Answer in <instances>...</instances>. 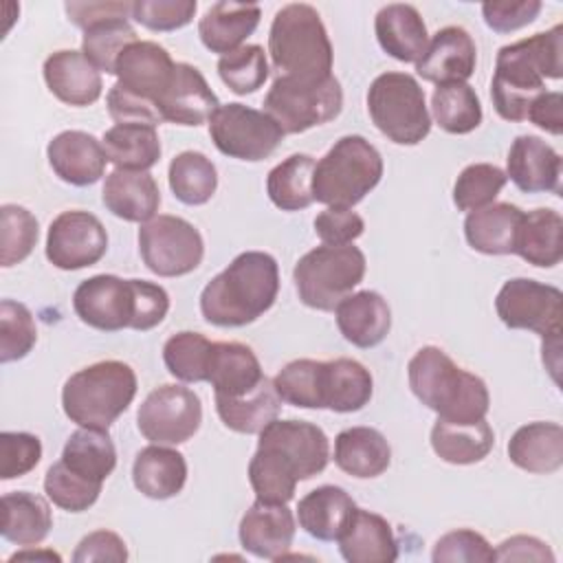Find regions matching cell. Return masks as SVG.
<instances>
[{"mask_svg": "<svg viewBox=\"0 0 563 563\" xmlns=\"http://www.w3.org/2000/svg\"><path fill=\"white\" fill-rule=\"evenodd\" d=\"M37 341V328L31 310L13 299L0 301V361L24 358Z\"/></svg>", "mask_w": 563, "mask_h": 563, "instance_id": "cell-51", "label": "cell"}, {"mask_svg": "<svg viewBox=\"0 0 563 563\" xmlns=\"http://www.w3.org/2000/svg\"><path fill=\"white\" fill-rule=\"evenodd\" d=\"M343 90L332 75L323 81H299L277 77L264 97V112L282 128L284 134H301L339 117Z\"/></svg>", "mask_w": 563, "mask_h": 563, "instance_id": "cell-10", "label": "cell"}, {"mask_svg": "<svg viewBox=\"0 0 563 563\" xmlns=\"http://www.w3.org/2000/svg\"><path fill=\"white\" fill-rule=\"evenodd\" d=\"M202 422V405L194 389L161 385L152 389L136 413L139 431L152 444H183Z\"/></svg>", "mask_w": 563, "mask_h": 563, "instance_id": "cell-14", "label": "cell"}, {"mask_svg": "<svg viewBox=\"0 0 563 563\" xmlns=\"http://www.w3.org/2000/svg\"><path fill=\"white\" fill-rule=\"evenodd\" d=\"M264 378L262 365L249 345L238 341L213 343L207 383H211L216 396H244Z\"/></svg>", "mask_w": 563, "mask_h": 563, "instance_id": "cell-30", "label": "cell"}, {"mask_svg": "<svg viewBox=\"0 0 563 563\" xmlns=\"http://www.w3.org/2000/svg\"><path fill=\"white\" fill-rule=\"evenodd\" d=\"M506 178L526 194L561 191V154L534 134H521L512 141L506 158Z\"/></svg>", "mask_w": 563, "mask_h": 563, "instance_id": "cell-21", "label": "cell"}, {"mask_svg": "<svg viewBox=\"0 0 563 563\" xmlns=\"http://www.w3.org/2000/svg\"><path fill=\"white\" fill-rule=\"evenodd\" d=\"M363 231H365V222L352 209L328 207L314 218V233L323 244H330V246L352 244Z\"/></svg>", "mask_w": 563, "mask_h": 563, "instance_id": "cell-57", "label": "cell"}, {"mask_svg": "<svg viewBox=\"0 0 563 563\" xmlns=\"http://www.w3.org/2000/svg\"><path fill=\"white\" fill-rule=\"evenodd\" d=\"M334 464L358 479L378 477L391 464V449L378 429L350 427L334 440Z\"/></svg>", "mask_w": 563, "mask_h": 563, "instance_id": "cell-32", "label": "cell"}, {"mask_svg": "<svg viewBox=\"0 0 563 563\" xmlns=\"http://www.w3.org/2000/svg\"><path fill=\"white\" fill-rule=\"evenodd\" d=\"M510 462L528 473L548 475L563 464V427L559 422H528L508 442Z\"/></svg>", "mask_w": 563, "mask_h": 563, "instance_id": "cell-33", "label": "cell"}, {"mask_svg": "<svg viewBox=\"0 0 563 563\" xmlns=\"http://www.w3.org/2000/svg\"><path fill=\"white\" fill-rule=\"evenodd\" d=\"M64 9L68 13V20L86 31L97 22L128 18L132 13V2H66Z\"/></svg>", "mask_w": 563, "mask_h": 563, "instance_id": "cell-60", "label": "cell"}, {"mask_svg": "<svg viewBox=\"0 0 563 563\" xmlns=\"http://www.w3.org/2000/svg\"><path fill=\"white\" fill-rule=\"evenodd\" d=\"M156 108L163 121L196 128L209 123L220 103L202 73L191 64L178 62L167 90L156 99Z\"/></svg>", "mask_w": 563, "mask_h": 563, "instance_id": "cell-17", "label": "cell"}, {"mask_svg": "<svg viewBox=\"0 0 563 563\" xmlns=\"http://www.w3.org/2000/svg\"><path fill=\"white\" fill-rule=\"evenodd\" d=\"M218 75L222 84L235 95H251L268 79L266 53L260 44L240 46L218 59Z\"/></svg>", "mask_w": 563, "mask_h": 563, "instance_id": "cell-48", "label": "cell"}, {"mask_svg": "<svg viewBox=\"0 0 563 563\" xmlns=\"http://www.w3.org/2000/svg\"><path fill=\"white\" fill-rule=\"evenodd\" d=\"M321 376H323V361L297 358L286 363L275 374L273 385L282 402H288L301 409H323Z\"/></svg>", "mask_w": 563, "mask_h": 563, "instance_id": "cell-47", "label": "cell"}, {"mask_svg": "<svg viewBox=\"0 0 563 563\" xmlns=\"http://www.w3.org/2000/svg\"><path fill=\"white\" fill-rule=\"evenodd\" d=\"M24 559H46V561H59L62 556L59 554H55L53 550H31V548H26V550H22V552H15L9 561L13 563V561H24Z\"/></svg>", "mask_w": 563, "mask_h": 563, "instance_id": "cell-63", "label": "cell"}, {"mask_svg": "<svg viewBox=\"0 0 563 563\" xmlns=\"http://www.w3.org/2000/svg\"><path fill=\"white\" fill-rule=\"evenodd\" d=\"M317 161L310 154H292L268 172L266 194L282 211H301L312 205V174Z\"/></svg>", "mask_w": 563, "mask_h": 563, "instance_id": "cell-42", "label": "cell"}, {"mask_svg": "<svg viewBox=\"0 0 563 563\" xmlns=\"http://www.w3.org/2000/svg\"><path fill=\"white\" fill-rule=\"evenodd\" d=\"M268 55L277 77L323 81L332 77V44L314 7L290 2L282 7L268 31Z\"/></svg>", "mask_w": 563, "mask_h": 563, "instance_id": "cell-5", "label": "cell"}, {"mask_svg": "<svg viewBox=\"0 0 563 563\" xmlns=\"http://www.w3.org/2000/svg\"><path fill=\"white\" fill-rule=\"evenodd\" d=\"M282 398L271 378H264L244 396H216V411L227 429L235 433H260L279 416Z\"/></svg>", "mask_w": 563, "mask_h": 563, "instance_id": "cell-40", "label": "cell"}, {"mask_svg": "<svg viewBox=\"0 0 563 563\" xmlns=\"http://www.w3.org/2000/svg\"><path fill=\"white\" fill-rule=\"evenodd\" d=\"M334 317L343 339L363 350L383 343L391 328V310L376 290L347 295L334 308Z\"/></svg>", "mask_w": 563, "mask_h": 563, "instance_id": "cell-24", "label": "cell"}, {"mask_svg": "<svg viewBox=\"0 0 563 563\" xmlns=\"http://www.w3.org/2000/svg\"><path fill=\"white\" fill-rule=\"evenodd\" d=\"M383 178V156L363 136H341L314 165L312 198L328 207L352 209Z\"/></svg>", "mask_w": 563, "mask_h": 563, "instance_id": "cell-7", "label": "cell"}, {"mask_svg": "<svg viewBox=\"0 0 563 563\" xmlns=\"http://www.w3.org/2000/svg\"><path fill=\"white\" fill-rule=\"evenodd\" d=\"M295 517L286 504L255 501L240 521V543L257 559L279 561L295 539Z\"/></svg>", "mask_w": 563, "mask_h": 563, "instance_id": "cell-20", "label": "cell"}, {"mask_svg": "<svg viewBox=\"0 0 563 563\" xmlns=\"http://www.w3.org/2000/svg\"><path fill=\"white\" fill-rule=\"evenodd\" d=\"M262 18L257 4L240 2H216L198 22V35L205 48L220 57L240 48L242 42L253 35Z\"/></svg>", "mask_w": 563, "mask_h": 563, "instance_id": "cell-31", "label": "cell"}, {"mask_svg": "<svg viewBox=\"0 0 563 563\" xmlns=\"http://www.w3.org/2000/svg\"><path fill=\"white\" fill-rule=\"evenodd\" d=\"M339 552L350 563H394L398 559V543L385 517L354 508L343 528Z\"/></svg>", "mask_w": 563, "mask_h": 563, "instance_id": "cell-27", "label": "cell"}, {"mask_svg": "<svg viewBox=\"0 0 563 563\" xmlns=\"http://www.w3.org/2000/svg\"><path fill=\"white\" fill-rule=\"evenodd\" d=\"M196 0H136L132 18L150 31H176L194 20Z\"/></svg>", "mask_w": 563, "mask_h": 563, "instance_id": "cell-53", "label": "cell"}, {"mask_svg": "<svg viewBox=\"0 0 563 563\" xmlns=\"http://www.w3.org/2000/svg\"><path fill=\"white\" fill-rule=\"evenodd\" d=\"M213 341L200 332L183 330L172 334L163 345L167 372L183 383H202L209 376Z\"/></svg>", "mask_w": 563, "mask_h": 563, "instance_id": "cell-45", "label": "cell"}, {"mask_svg": "<svg viewBox=\"0 0 563 563\" xmlns=\"http://www.w3.org/2000/svg\"><path fill=\"white\" fill-rule=\"evenodd\" d=\"M407 378L413 396L435 411L440 420L471 424L488 413L490 394L486 383L455 365L453 358L435 345H424L411 356Z\"/></svg>", "mask_w": 563, "mask_h": 563, "instance_id": "cell-4", "label": "cell"}, {"mask_svg": "<svg viewBox=\"0 0 563 563\" xmlns=\"http://www.w3.org/2000/svg\"><path fill=\"white\" fill-rule=\"evenodd\" d=\"M515 253L532 266L552 268L563 257V218L554 209H534L523 213Z\"/></svg>", "mask_w": 563, "mask_h": 563, "instance_id": "cell-35", "label": "cell"}, {"mask_svg": "<svg viewBox=\"0 0 563 563\" xmlns=\"http://www.w3.org/2000/svg\"><path fill=\"white\" fill-rule=\"evenodd\" d=\"M106 103H108L110 117L117 123H145V125H154V128L163 123V117L154 101L139 97L119 84H114L108 90Z\"/></svg>", "mask_w": 563, "mask_h": 563, "instance_id": "cell-58", "label": "cell"}, {"mask_svg": "<svg viewBox=\"0 0 563 563\" xmlns=\"http://www.w3.org/2000/svg\"><path fill=\"white\" fill-rule=\"evenodd\" d=\"M526 119L537 128L559 136L563 132V95L556 90L541 92L528 108Z\"/></svg>", "mask_w": 563, "mask_h": 563, "instance_id": "cell-61", "label": "cell"}, {"mask_svg": "<svg viewBox=\"0 0 563 563\" xmlns=\"http://www.w3.org/2000/svg\"><path fill=\"white\" fill-rule=\"evenodd\" d=\"M523 211L510 202H490L471 211L464 220V238L468 246L484 255L515 253V238Z\"/></svg>", "mask_w": 563, "mask_h": 563, "instance_id": "cell-29", "label": "cell"}, {"mask_svg": "<svg viewBox=\"0 0 563 563\" xmlns=\"http://www.w3.org/2000/svg\"><path fill=\"white\" fill-rule=\"evenodd\" d=\"M356 504L341 486H319L297 504V519L303 532L319 541H336L347 526Z\"/></svg>", "mask_w": 563, "mask_h": 563, "instance_id": "cell-34", "label": "cell"}, {"mask_svg": "<svg viewBox=\"0 0 563 563\" xmlns=\"http://www.w3.org/2000/svg\"><path fill=\"white\" fill-rule=\"evenodd\" d=\"M44 81L48 90L64 103L84 108L101 97L103 84L99 70L81 51H55L44 62Z\"/></svg>", "mask_w": 563, "mask_h": 563, "instance_id": "cell-23", "label": "cell"}, {"mask_svg": "<svg viewBox=\"0 0 563 563\" xmlns=\"http://www.w3.org/2000/svg\"><path fill=\"white\" fill-rule=\"evenodd\" d=\"M374 391V380L369 369L354 358L323 361L321 396L323 409L336 413H352L363 409Z\"/></svg>", "mask_w": 563, "mask_h": 563, "instance_id": "cell-36", "label": "cell"}, {"mask_svg": "<svg viewBox=\"0 0 563 563\" xmlns=\"http://www.w3.org/2000/svg\"><path fill=\"white\" fill-rule=\"evenodd\" d=\"M37 218L26 207H0V264L4 268L24 262L37 244Z\"/></svg>", "mask_w": 563, "mask_h": 563, "instance_id": "cell-49", "label": "cell"}, {"mask_svg": "<svg viewBox=\"0 0 563 563\" xmlns=\"http://www.w3.org/2000/svg\"><path fill=\"white\" fill-rule=\"evenodd\" d=\"M139 253L154 275L180 277L200 266L205 242L191 222L163 213L141 224Z\"/></svg>", "mask_w": 563, "mask_h": 563, "instance_id": "cell-11", "label": "cell"}, {"mask_svg": "<svg viewBox=\"0 0 563 563\" xmlns=\"http://www.w3.org/2000/svg\"><path fill=\"white\" fill-rule=\"evenodd\" d=\"M73 310L81 323L119 332L132 328L136 319V279H121L117 275H95L84 279L73 295Z\"/></svg>", "mask_w": 563, "mask_h": 563, "instance_id": "cell-15", "label": "cell"}, {"mask_svg": "<svg viewBox=\"0 0 563 563\" xmlns=\"http://www.w3.org/2000/svg\"><path fill=\"white\" fill-rule=\"evenodd\" d=\"M477 62V48L473 37L462 26H444L440 29L424 55L416 62V73L435 86L466 81Z\"/></svg>", "mask_w": 563, "mask_h": 563, "instance_id": "cell-19", "label": "cell"}, {"mask_svg": "<svg viewBox=\"0 0 563 563\" xmlns=\"http://www.w3.org/2000/svg\"><path fill=\"white\" fill-rule=\"evenodd\" d=\"M106 227L90 211H62L48 227L46 260L62 271H79L92 266L106 255Z\"/></svg>", "mask_w": 563, "mask_h": 563, "instance_id": "cell-16", "label": "cell"}, {"mask_svg": "<svg viewBox=\"0 0 563 563\" xmlns=\"http://www.w3.org/2000/svg\"><path fill=\"white\" fill-rule=\"evenodd\" d=\"M563 75V24L499 48L490 99L506 121H523L530 103L545 92V79Z\"/></svg>", "mask_w": 563, "mask_h": 563, "instance_id": "cell-2", "label": "cell"}, {"mask_svg": "<svg viewBox=\"0 0 563 563\" xmlns=\"http://www.w3.org/2000/svg\"><path fill=\"white\" fill-rule=\"evenodd\" d=\"M374 31L380 48L405 64H416L429 46L427 24L413 4H385L376 13Z\"/></svg>", "mask_w": 563, "mask_h": 563, "instance_id": "cell-26", "label": "cell"}, {"mask_svg": "<svg viewBox=\"0 0 563 563\" xmlns=\"http://www.w3.org/2000/svg\"><path fill=\"white\" fill-rule=\"evenodd\" d=\"M132 482L150 499L176 497L187 482L185 455L167 444H150L134 457Z\"/></svg>", "mask_w": 563, "mask_h": 563, "instance_id": "cell-28", "label": "cell"}, {"mask_svg": "<svg viewBox=\"0 0 563 563\" xmlns=\"http://www.w3.org/2000/svg\"><path fill=\"white\" fill-rule=\"evenodd\" d=\"M330 442L321 427L306 420H273L260 431L257 451L249 462V482L260 501L288 504L297 482L323 473Z\"/></svg>", "mask_w": 563, "mask_h": 563, "instance_id": "cell-1", "label": "cell"}, {"mask_svg": "<svg viewBox=\"0 0 563 563\" xmlns=\"http://www.w3.org/2000/svg\"><path fill=\"white\" fill-rule=\"evenodd\" d=\"M167 178L174 196L189 207L209 202L218 187L216 165L202 152L194 150H185L172 158Z\"/></svg>", "mask_w": 563, "mask_h": 563, "instance_id": "cell-43", "label": "cell"}, {"mask_svg": "<svg viewBox=\"0 0 563 563\" xmlns=\"http://www.w3.org/2000/svg\"><path fill=\"white\" fill-rule=\"evenodd\" d=\"M51 528L53 515L44 497L29 490L2 495L0 532L7 541L22 548H33L48 537Z\"/></svg>", "mask_w": 563, "mask_h": 563, "instance_id": "cell-37", "label": "cell"}, {"mask_svg": "<svg viewBox=\"0 0 563 563\" xmlns=\"http://www.w3.org/2000/svg\"><path fill=\"white\" fill-rule=\"evenodd\" d=\"M132 42H136V31L128 22V18H112L106 22H97L84 31L81 53L99 73L114 75L119 55Z\"/></svg>", "mask_w": 563, "mask_h": 563, "instance_id": "cell-46", "label": "cell"}, {"mask_svg": "<svg viewBox=\"0 0 563 563\" xmlns=\"http://www.w3.org/2000/svg\"><path fill=\"white\" fill-rule=\"evenodd\" d=\"M209 136L224 156L257 163L277 150L284 132L266 112L244 103H227L209 119Z\"/></svg>", "mask_w": 563, "mask_h": 563, "instance_id": "cell-13", "label": "cell"}, {"mask_svg": "<svg viewBox=\"0 0 563 563\" xmlns=\"http://www.w3.org/2000/svg\"><path fill=\"white\" fill-rule=\"evenodd\" d=\"M495 310L510 330H530L543 341L561 339L563 292L556 286L528 277L508 279L497 292Z\"/></svg>", "mask_w": 563, "mask_h": 563, "instance_id": "cell-12", "label": "cell"}, {"mask_svg": "<svg viewBox=\"0 0 563 563\" xmlns=\"http://www.w3.org/2000/svg\"><path fill=\"white\" fill-rule=\"evenodd\" d=\"M174 68L176 62L161 44L136 40L119 55L114 75L119 77V86L156 103V99L167 90Z\"/></svg>", "mask_w": 563, "mask_h": 563, "instance_id": "cell-18", "label": "cell"}, {"mask_svg": "<svg viewBox=\"0 0 563 563\" xmlns=\"http://www.w3.org/2000/svg\"><path fill=\"white\" fill-rule=\"evenodd\" d=\"M59 460L75 475L103 484L117 466V449L108 429L81 427L68 435Z\"/></svg>", "mask_w": 563, "mask_h": 563, "instance_id": "cell-38", "label": "cell"}, {"mask_svg": "<svg viewBox=\"0 0 563 563\" xmlns=\"http://www.w3.org/2000/svg\"><path fill=\"white\" fill-rule=\"evenodd\" d=\"M435 123L449 134H468L482 123V103L466 81L442 84L431 95Z\"/></svg>", "mask_w": 563, "mask_h": 563, "instance_id": "cell-44", "label": "cell"}, {"mask_svg": "<svg viewBox=\"0 0 563 563\" xmlns=\"http://www.w3.org/2000/svg\"><path fill=\"white\" fill-rule=\"evenodd\" d=\"M125 559H128L125 541L112 530H95L86 534L73 552L75 563H90V561L123 563Z\"/></svg>", "mask_w": 563, "mask_h": 563, "instance_id": "cell-59", "label": "cell"}, {"mask_svg": "<svg viewBox=\"0 0 563 563\" xmlns=\"http://www.w3.org/2000/svg\"><path fill=\"white\" fill-rule=\"evenodd\" d=\"M44 493L62 510L84 512L99 499L101 484L75 475L59 460L44 475Z\"/></svg>", "mask_w": 563, "mask_h": 563, "instance_id": "cell-52", "label": "cell"}, {"mask_svg": "<svg viewBox=\"0 0 563 563\" xmlns=\"http://www.w3.org/2000/svg\"><path fill=\"white\" fill-rule=\"evenodd\" d=\"M48 165L68 185H95L106 172V150L92 134L81 130H66L53 136L46 147Z\"/></svg>", "mask_w": 563, "mask_h": 563, "instance_id": "cell-22", "label": "cell"}, {"mask_svg": "<svg viewBox=\"0 0 563 563\" xmlns=\"http://www.w3.org/2000/svg\"><path fill=\"white\" fill-rule=\"evenodd\" d=\"M495 561H554L552 550L537 537L515 534L501 541L495 550Z\"/></svg>", "mask_w": 563, "mask_h": 563, "instance_id": "cell-62", "label": "cell"}, {"mask_svg": "<svg viewBox=\"0 0 563 563\" xmlns=\"http://www.w3.org/2000/svg\"><path fill=\"white\" fill-rule=\"evenodd\" d=\"M493 444L495 433L486 418L471 424H455L438 418L431 427V449L449 464L464 466L482 462L490 453Z\"/></svg>", "mask_w": 563, "mask_h": 563, "instance_id": "cell-39", "label": "cell"}, {"mask_svg": "<svg viewBox=\"0 0 563 563\" xmlns=\"http://www.w3.org/2000/svg\"><path fill=\"white\" fill-rule=\"evenodd\" d=\"M136 374L123 361H99L73 376L62 387V407L70 422L108 429L134 400Z\"/></svg>", "mask_w": 563, "mask_h": 563, "instance_id": "cell-6", "label": "cell"}, {"mask_svg": "<svg viewBox=\"0 0 563 563\" xmlns=\"http://www.w3.org/2000/svg\"><path fill=\"white\" fill-rule=\"evenodd\" d=\"M42 460V442L26 431L0 433V477L15 479L33 471Z\"/></svg>", "mask_w": 563, "mask_h": 563, "instance_id": "cell-54", "label": "cell"}, {"mask_svg": "<svg viewBox=\"0 0 563 563\" xmlns=\"http://www.w3.org/2000/svg\"><path fill=\"white\" fill-rule=\"evenodd\" d=\"M431 559L435 563H457V561L490 563V561H495V550L479 532L460 528V530L442 534L435 541Z\"/></svg>", "mask_w": 563, "mask_h": 563, "instance_id": "cell-55", "label": "cell"}, {"mask_svg": "<svg viewBox=\"0 0 563 563\" xmlns=\"http://www.w3.org/2000/svg\"><path fill=\"white\" fill-rule=\"evenodd\" d=\"M365 255L358 246L321 244L299 257L292 271L295 288L308 308L334 310L365 277Z\"/></svg>", "mask_w": 563, "mask_h": 563, "instance_id": "cell-8", "label": "cell"}, {"mask_svg": "<svg viewBox=\"0 0 563 563\" xmlns=\"http://www.w3.org/2000/svg\"><path fill=\"white\" fill-rule=\"evenodd\" d=\"M541 11L539 0H490L482 4V15L495 33H512L537 20Z\"/></svg>", "mask_w": 563, "mask_h": 563, "instance_id": "cell-56", "label": "cell"}, {"mask_svg": "<svg viewBox=\"0 0 563 563\" xmlns=\"http://www.w3.org/2000/svg\"><path fill=\"white\" fill-rule=\"evenodd\" d=\"M279 266L264 251H244L200 292V312L218 328H242L273 308Z\"/></svg>", "mask_w": 563, "mask_h": 563, "instance_id": "cell-3", "label": "cell"}, {"mask_svg": "<svg viewBox=\"0 0 563 563\" xmlns=\"http://www.w3.org/2000/svg\"><path fill=\"white\" fill-rule=\"evenodd\" d=\"M372 123L398 145H418L431 130L424 90L407 73H383L367 90Z\"/></svg>", "mask_w": 563, "mask_h": 563, "instance_id": "cell-9", "label": "cell"}, {"mask_svg": "<svg viewBox=\"0 0 563 563\" xmlns=\"http://www.w3.org/2000/svg\"><path fill=\"white\" fill-rule=\"evenodd\" d=\"M106 156L117 169L147 172L161 158V141L154 125L117 123L103 134Z\"/></svg>", "mask_w": 563, "mask_h": 563, "instance_id": "cell-41", "label": "cell"}, {"mask_svg": "<svg viewBox=\"0 0 563 563\" xmlns=\"http://www.w3.org/2000/svg\"><path fill=\"white\" fill-rule=\"evenodd\" d=\"M508 183L506 172L490 163L466 165L453 185V202L460 211H477L499 196Z\"/></svg>", "mask_w": 563, "mask_h": 563, "instance_id": "cell-50", "label": "cell"}, {"mask_svg": "<svg viewBox=\"0 0 563 563\" xmlns=\"http://www.w3.org/2000/svg\"><path fill=\"white\" fill-rule=\"evenodd\" d=\"M101 200L106 209L125 222H147L156 216L161 191L152 174L114 169L106 176Z\"/></svg>", "mask_w": 563, "mask_h": 563, "instance_id": "cell-25", "label": "cell"}]
</instances>
